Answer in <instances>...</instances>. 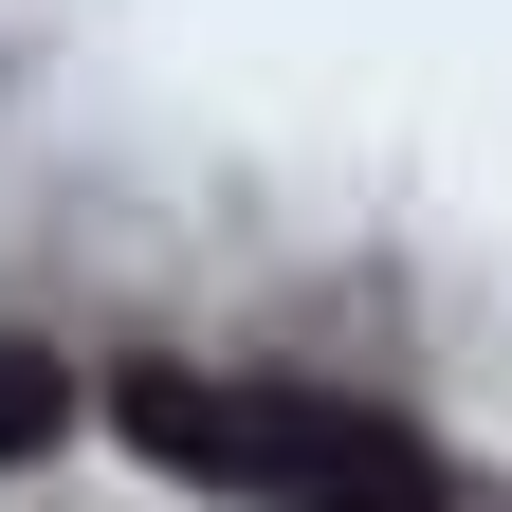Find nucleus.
<instances>
[{
  "instance_id": "1",
  "label": "nucleus",
  "mask_w": 512,
  "mask_h": 512,
  "mask_svg": "<svg viewBox=\"0 0 512 512\" xmlns=\"http://www.w3.org/2000/svg\"><path fill=\"white\" fill-rule=\"evenodd\" d=\"M256 421V476L238 494H293V512H439V458L384 403H330V384H275V403H238Z\"/></svg>"
},
{
  "instance_id": "2",
  "label": "nucleus",
  "mask_w": 512,
  "mask_h": 512,
  "mask_svg": "<svg viewBox=\"0 0 512 512\" xmlns=\"http://www.w3.org/2000/svg\"><path fill=\"white\" fill-rule=\"evenodd\" d=\"M110 439H128V458H165V476H202V494H238V476H256L238 384H202V366H128V384H110Z\"/></svg>"
},
{
  "instance_id": "3",
  "label": "nucleus",
  "mask_w": 512,
  "mask_h": 512,
  "mask_svg": "<svg viewBox=\"0 0 512 512\" xmlns=\"http://www.w3.org/2000/svg\"><path fill=\"white\" fill-rule=\"evenodd\" d=\"M74 439V366L55 348H0V458H55Z\"/></svg>"
}]
</instances>
